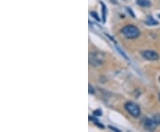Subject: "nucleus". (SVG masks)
Masks as SVG:
<instances>
[{
	"label": "nucleus",
	"instance_id": "obj_1",
	"mask_svg": "<svg viewBox=\"0 0 160 132\" xmlns=\"http://www.w3.org/2000/svg\"><path fill=\"white\" fill-rule=\"evenodd\" d=\"M122 33L126 39H136L139 37L140 30L137 27L133 25H127L122 29Z\"/></svg>",
	"mask_w": 160,
	"mask_h": 132
},
{
	"label": "nucleus",
	"instance_id": "obj_2",
	"mask_svg": "<svg viewBox=\"0 0 160 132\" xmlns=\"http://www.w3.org/2000/svg\"><path fill=\"white\" fill-rule=\"evenodd\" d=\"M126 111L134 118H137L140 116L141 114V109L139 107V105H137L136 104H134L133 102H128L125 104V105Z\"/></svg>",
	"mask_w": 160,
	"mask_h": 132
},
{
	"label": "nucleus",
	"instance_id": "obj_3",
	"mask_svg": "<svg viewBox=\"0 0 160 132\" xmlns=\"http://www.w3.org/2000/svg\"><path fill=\"white\" fill-rule=\"evenodd\" d=\"M102 62H103V59L101 54H98V53L90 54V64L92 65L98 66L102 65Z\"/></svg>",
	"mask_w": 160,
	"mask_h": 132
},
{
	"label": "nucleus",
	"instance_id": "obj_4",
	"mask_svg": "<svg viewBox=\"0 0 160 132\" xmlns=\"http://www.w3.org/2000/svg\"><path fill=\"white\" fill-rule=\"evenodd\" d=\"M142 56L149 60V61H157L159 59V56L155 52V51H151V50H146V51H143L142 53Z\"/></svg>",
	"mask_w": 160,
	"mask_h": 132
},
{
	"label": "nucleus",
	"instance_id": "obj_5",
	"mask_svg": "<svg viewBox=\"0 0 160 132\" xmlns=\"http://www.w3.org/2000/svg\"><path fill=\"white\" fill-rule=\"evenodd\" d=\"M143 125H144V128L150 131H153L156 130L157 128V123L154 120H151L150 118H145L144 122H143Z\"/></svg>",
	"mask_w": 160,
	"mask_h": 132
},
{
	"label": "nucleus",
	"instance_id": "obj_6",
	"mask_svg": "<svg viewBox=\"0 0 160 132\" xmlns=\"http://www.w3.org/2000/svg\"><path fill=\"white\" fill-rule=\"evenodd\" d=\"M136 3L141 5V6H144V7H147V6H150L151 3L149 1V0H137Z\"/></svg>",
	"mask_w": 160,
	"mask_h": 132
},
{
	"label": "nucleus",
	"instance_id": "obj_7",
	"mask_svg": "<svg viewBox=\"0 0 160 132\" xmlns=\"http://www.w3.org/2000/svg\"><path fill=\"white\" fill-rule=\"evenodd\" d=\"M146 23H147L148 25H157V24H158V22L155 21V20L152 18V16H149L148 19H147V21H146Z\"/></svg>",
	"mask_w": 160,
	"mask_h": 132
},
{
	"label": "nucleus",
	"instance_id": "obj_8",
	"mask_svg": "<svg viewBox=\"0 0 160 132\" xmlns=\"http://www.w3.org/2000/svg\"><path fill=\"white\" fill-rule=\"evenodd\" d=\"M153 120L156 122V123H157V124H160V113H159V114H156V115L154 116Z\"/></svg>",
	"mask_w": 160,
	"mask_h": 132
},
{
	"label": "nucleus",
	"instance_id": "obj_9",
	"mask_svg": "<svg viewBox=\"0 0 160 132\" xmlns=\"http://www.w3.org/2000/svg\"><path fill=\"white\" fill-rule=\"evenodd\" d=\"M94 114L95 116H101V115L102 114V111H101L100 109H98V110H96V111L94 112Z\"/></svg>",
	"mask_w": 160,
	"mask_h": 132
},
{
	"label": "nucleus",
	"instance_id": "obj_10",
	"mask_svg": "<svg viewBox=\"0 0 160 132\" xmlns=\"http://www.w3.org/2000/svg\"><path fill=\"white\" fill-rule=\"evenodd\" d=\"M102 7H103V21H105V13H106V7H105V5H104V4H102Z\"/></svg>",
	"mask_w": 160,
	"mask_h": 132
},
{
	"label": "nucleus",
	"instance_id": "obj_11",
	"mask_svg": "<svg viewBox=\"0 0 160 132\" xmlns=\"http://www.w3.org/2000/svg\"><path fill=\"white\" fill-rule=\"evenodd\" d=\"M89 93L90 94H94V89L93 88V87L91 85H89Z\"/></svg>",
	"mask_w": 160,
	"mask_h": 132
},
{
	"label": "nucleus",
	"instance_id": "obj_12",
	"mask_svg": "<svg viewBox=\"0 0 160 132\" xmlns=\"http://www.w3.org/2000/svg\"><path fill=\"white\" fill-rule=\"evenodd\" d=\"M91 14H92V15H94V16H95V18H96V19H97L98 21H100V19L98 18V16H97V14H96L95 13H94V12H92V13H91Z\"/></svg>",
	"mask_w": 160,
	"mask_h": 132
},
{
	"label": "nucleus",
	"instance_id": "obj_13",
	"mask_svg": "<svg viewBox=\"0 0 160 132\" xmlns=\"http://www.w3.org/2000/svg\"><path fill=\"white\" fill-rule=\"evenodd\" d=\"M159 100H160V95H159Z\"/></svg>",
	"mask_w": 160,
	"mask_h": 132
},
{
	"label": "nucleus",
	"instance_id": "obj_14",
	"mask_svg": "<svg viewBox=\"0 0 160 132\" xmlns=\"http://www.w3.org/2000/svg\"><path fill=\"white\" fill-rule=\"evenodd\" d=\"M159 18H160V14H159Z\"/></svg>",
	"mask_w": 160,
	"mask_h": 132
}]
</instances>
